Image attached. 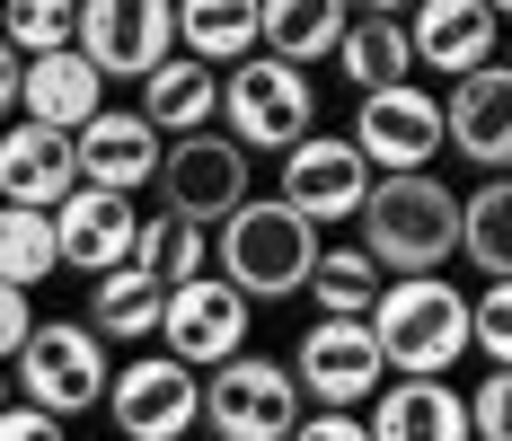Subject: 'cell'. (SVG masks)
<instances>
[{"label": "cell", "instance_id": "4fadbf2b", "mask_svg": "<svg viewBox=\"0 0 512 441\" xmlns=\"http://www.w3.org/2000/svg\"><path fill=\"white\" fill-rule=\"evenodd\" d=\"M362 195H371V168L354 159L345 133H309V142L283 150V212H301L309 230H327V221H354Z\"/></svg>", "mask_w": 512, "mask_h": 441}, {"label": "cell", "instance_id": "7402d4cb", "mask_svg": "<svg viewBox=\"0 0 512 441\" xmlns=\"http://www.w3.org/2000/svg\"><path fill=\"white\" fill-rule=\"evenodd\" d=\"M212 106H221V71L168 53L151 80H142V106H133V115L151 124L159 142H186V133H212Z\"/></svg>", "mask_w": 512, "mask_h": 441}, {"label": "cell", "instance_id": "2e32d148", "mask_svg": "<svg viewBox=\"0 0 512 441\" xmlns=\"http://www.w3.org/2000/svg\"><path fill=\"white\" fill-rule=\"evenodd\" d=\"M133 239H142V212L124 195H89V186H71V195L53 203V265H71L80 283H98L115 265H133Z\"/></svg>", "mask_w": 512, "mask_h": 441}, {"label": "cell", "instance_id": "484cf974", "mask_svg": "<svg viewBox=\"0 0 512 441\" xmlns=\"http://www.w3.org/2000/svg\"><path fill=\"white\" fill-rule=\"evenodd\" d=\"M133 274L159 283V292H186V283H204V274H212V239H204V230H186V221H168V212H142Z\"/></svg>", "mask_w": 512, "mask_h": 441}, {"label": "cell", "instance_id": "6da1fadb", "mask_svg": "<svg viewBox=\"0 0 512 441\" xmlns=\"http://www.w3.org/2000/svg\"><path fill=\"white\" fill-rule=\"evenodd\" d=\"M362 256L380 265V283H415V274H442L460 256V195L442 177H371L362 195Z\"/></svg>", "mask_w": 512, "mask_h": 441}, {"label": "cell", "instance_id": "d590c367", "mask_svg": "<svg viewBox=\"0 0 512 441\" xmlns=\"http://www.w3.org/2000/svg\"><path fill=\"white\" fill-rule=\"evenodd\" d=\"M9 115H18V53L0 45V124H9Z\"/></svg>", "mask_w": 512, "mask_h": 441}, {"label": "cell", "instance_id": "277c9868", "mask_svg": "<svg viewBox=\"0 0 512 441\" xmlns=\"http://www.w3.org/2000/svg\"><path fill=\"white\" fill-rule=\"evenodd\" d=\"M106 380H115V362H106V344L89 336L80 318H36L27 344H18V362H9V397L36 406V415H53V424L98 415Z\"/></svg>", "mask_w": 512, "mask_h": 441}, {"label": "cell", "instance_id": "8992f818", "mask_svg": "<svg viewBox=\"0 0 512 441\" xmlns=\"http://www.w3.org/2000/svg\"><path fill=\"white\" fill-rule=\"evenodd\" d=\"M309 406L292 389V371L283 362H265V353H239V362H221L204 371V441H292Z\"/></svg>", "mask_w": 512, "mask_h": 441}, {"label": "cell", "instance_id": "f546056e", "mask_svg": "<svg viewBox=\"0 0 512 441\" xmlns=\"http://www.w3.org/2000/svg\"><path fill=\"white\" fill-rule=\"evenodd\" d=\"M71 27H80V9H71V0H9L0 45L18 53V62H45V53H71Z\"/></svg>", "mask_w": 512, "mask_h": 441}, {"label": "cell", "instance_id": "9c48e42d", "mask_svg": "<svg viewBox=\"0 0 512 441\" xmlns=\"http://www.w3.org/2000/svg\"><path fill=\"white\" fill-rule=\"evenodd\" d=\"M292 389H301L309 415H354V406H371L380 397V353H371V327H336V318H309L301 344H292Z\"/></svg>", "mask_w": 512, "mask_h": 441}, {"label": "cell", "instance_id": "5bb4252c", "mask_svg": "<svg viewBox=\"0 0 512 441\" xmlns=\"http://www.w3.org/2000/svg\"><path fill=\"white\" fill-rule=\"evenodd\" d=\"M159 150H168V142H159L133 106H98V115L71 133V177H80L89 195H124V203H133L159 177Z\"/></svg>", "mask_w": 512, "mask_h": 441}, {"label": "cell", "instance_id": "44dd1931", "mask_svg": "<svg viewBox=\"0 0 512 441\" xmlns=\"http://www.w3.org/2000/svg\"><path fill=\"white\" fill-rule=\"evenodd\" d=\"M345 0H265L256 9V53L283 62V71H309V62H336V36H345Z\"/></svg>", "mask_w": 512, "mask_h": 441}, {"label": "cell", "instance_id": "4dcf8cb0", "mask_svg": "<svg viewBox=\"0 0 512 441\" xmlns=\"http://www.w3.org/2000/svg\"><path fill=\"white\" fill-rule=\"evenodd\" d=\"M468 353H477L486 371L512 362V292L504 283H477V292H468Z\"/></svg>", "mask_w": 512, "mask_h": 441}, {"label": "cell", "instance_id": "1f68e13d", "mask_svg": "<svg viewBox=\"0 0 512 441\" xmlns=\"http://www.w3.org/2000/svg\"><path fill=\"white\" fill-rule=\"evenodd\" d=\"M468 406V441H512V371H477Z\"/></svg>", "mask_w": 512, "mask_h": 441}, {"label": "cell", "instance_id": "ba28073f", "mask_svg": "<svg viewBox=\"0 0 512 441\" xmlns=\"http://www.w3.org/2000/svg\"><path fill=\"white\" fill-rule=\"evenodd\" d=\"M354 159L371 177H433V159H442V98L424 89V80H398V89H371L354 106Z\"/></svg>", "mask_w": 512, "mask_h": 441}, {"label": "cell", "instance_id": "83f0119b", "mask_svg": "<svg viewBox=\"0 0 512 441\" xmlns=\"http://www.w3.org/2000/svg\"><path fill=\"white\" fill-rule=\"evenodd\" d=\"M460 256L477 265V283L512 274V186L504 177H486L477 195H460Z\"/></svg>", "mask_w": 512, "mask_h": 441}, {"label": "cell", "instance_id": "e575fe53", "mask_svg": "<svg viewBox=\"0 0 512 441\" xmlns=\"http://www.w3.org/2000/svg\"><path fill=\"white\" fill-rule=\"evenodd\" d=\"M292 441H371V433H362V415H301Z\"/></svg>", "mask_w": 512, "mask_h": 441}, {"label": "cell", "instance_id": "3957f363", "mask_svg": "<svg viewBox=\"0 0 512 441\" xmlns=\"http://www.w3.org/2000/svg\"><path fill=\"white\" fill-rule=\"evenodd\" d=\"M309 265H318V230L301 212H283L274 195H248L212 230V283H230L248 309L256 300H292L309 283Z\"/></svg>", "mask_w": 512, "mask_h": 441}, {"label": "cell", "instance_id": "30bf717a", "mask_svg": "<svg viewBox=\"0 0 512 441\" xmlns=\"http://www.w3.org/2000/svg\"><path fill=\"white\" fill-rule=\"evenodd\" d=\"M71 53L98 80H151L177 53V9L168 0H89L80 27H71Z\"/></svg>", "mask_w": 512, "mask_h": 441}, {"label": "cell", "instance_id": "74e56055", "mask_svg": "<svg viewBox=\"0 0 512 441\" xmlns=\"http://www.w3.org/2000/svg\"><path fill=\"white\" fill-rule=\"evenodd\" d=\"M186 441H204V433H186Z\"/></svg>", "mask_w": 512, "mask_h": 441}, {"label": "cell", "instance_id": "d6a6232c", "mask_svg": "<svg viewBox=\"0 0 512 441\" xmlns=\"http://www.w3.org/2000/svg\"><path fill=\"white\" fill-rule=\"evenodd\" d=\"M27 327H36V309H27V292H9V283H0V371L18 362V344H27Z\"/></svg>", "mask_w": 512, "mask_h": 441}, {"label": "cell", "instance_id": "ac0fdd59", "mask_svg": "<svg viewBox=\"0 0 512 441\" xmlns=\"http://www.w3.org/2000/svg\"><path fill=\"white\" fill-rule=\"evenodd\" d=\"M106 106V80L80 62V53H45V62H18V124H45V133H80Z\"/></svg>", "mask_w": 512, "mask_h": 441}, {"label": "cell", "instance_id": "9a60e30c", "mask_svg": "<svg viewBox=\"0 0 512 441\" xmlns=\"http://www.w3.org/2000/svg\"><path fill=\"white\" fill-rule=\"evenodd\" d=\"M495 45H504V9L495 0H424L407 18V62L415 71H442V80L486 71Z\"/></svg>", "mask_w": 512, "mask_h": 441}, {"label": "cell", "instance_id": "5b68a950", "mask_svg": "<svg viewBox=\"0 0 512 441\" xmlns=\"http://www.w3.org/2000/svg\"><path fill=\"white\" fill-rule=\"evenodd\" d=\"M212 124H221V142H239L248 159H256V150H292V142L318 133V89H309V71H283V62L248 53V62L221 71Z\"/></svg>", "mask_w": 512, "mask_h": 441}, {"label": "cell", "instance_id": "f1b7e54d", "mask_svg": "<svg viewBox=\"0 0 512 441\" xmlns=\"http://www.w3.org/2000/svg\"><path fill=\"white\" fill-rule=\"evenodd\" d=\"M45 274H62L53 265V212H9L0 203V283L9 292H36Z\"/></svg>", "mask_w": 512, "mask_h": 441}, {"label": "cell", "instance_id": "7c38bea8", "mask_svg": "<svg viewBox=\"0 0 512 441\" xmlns=\"http://www.w3.org/2000/svg\"><path fill=\"white\" fill-rule=\"evenodd\" d=\"M248 327H256V309L230 283H186V292H168V309H159V344H168V362L177 371H221V362H239L248 353Z\"/></svg>", "mask_w": 512, "mask_h": 441}, {"label": "cell", "instance_id": "cb8c5ba5", "mask_svg": "<svg viewBox=\"0 0 512 441\" xmlns=\"http://www.w3.org/2000/svg\"><path fill=\"white\" fill-rule=\"evenodd\" d=\"M159 309H168V292L142 283L133 265H115V274L89 283V318H80V327H89L98 344H151L159 336Z\"/></svg>", "mask_w": 512, "mask_h": 441}, {"label": "cell", "instance_id": "4316f807", "mask_svg": "<svg viewBox=\"0 0 512 441\" xmlns=\"http://www.w3.org/2000/svg\"><path fill=\"white\" fill-rule=\"evenodd\" d=\"M309 309L318 318H336V327H362L371 318V300H380V265L362 256V247H318V265H309Z\"/></svg>", "mask_w": 512, "mask_h": 441}, {"label": "cell", "instance_id": "836d02e7", "mask_svg": "<svg viewBox=\"0 0 512 441\" xmlns=\"http://www.w3.org/2000/svg\"><path fill=\"white\" fill-rule=\"evenodd\" d=\"M0 441H71V433H62L53 415H36V406H18V397H9V406H0Z\"/></svg>", "mask_w": 512, "mask_h": 441}, {"label": "cell", "instance_id": "ffe728a7", "mask_svg": "<svg viewBox=\"0 0 512 441\" xmlns=\"http://www.w3.org/2000/svg\"><path fill=\"white\" fill-rule=\"evenodd\" d=\"M362 433L371 441H468V406L451 380H380Z\"/></svg>", "mask_w": 512, "mask_h": 441}, {"label": "cell", "instance_id": "d6986e66", "mask_svg": "<svg viewBox=\"0 0 512 441\" xmlns=\"http://www.w3.org/2000/svg\"><path fill=\"white\" fill-rule=\"evenodd\" d=\"M71 186H80V177H71V142L9 115V133H0V203H9V212H53Z\"/></svg>", "mask_w": 512, "mask_h": 441}, {"label": "cell", "instance_id": "603a6c76", "mask_svg": "<svg viewBox=\"0 0 512 441\" xmlns=\"http://www.w3.org/2000/svg\"><path fill=\"white\" fill-rule=\"evenodd\" d=\"M336 71L354 80L362 98H371V89L415 80V62H407V18H398V9H354V18H345V36H336Z\"/></svg>", "mask_w": 512, "mask_h": 441}, {"label": "cell", "instance_id": "8d00e7d4", "mask_svg": "<svg viewBox=\"0 0 512 441\" xmlns=\"http://www.w3.org/2000/svg\"><path fill=\"white\" fill-rule=\"evenodd\" d=\"M0 406H9V371H0Z\"/></svg>", "mask_w": 512, "mask_h": 441}, {"label": "cell", "instance_id": "e0dca14e", "mask_svg": "<svg viewBox=\"0 0 512 441\" xmlns=\"http://www.w3.org/2000/svg\"><path fill=\"white\" fill-rule=\"evenodd\" d=\"M442 150L468 159V168H486V177H504V159H512V71L504 62L451 80V98H442Z\"/></svg>", "mask_w": 512, "mask_h": 441}, {"label": "cell", "instance_id": "8fae6325", "mask_svg": "<svg viewBox=\"0 0 512 441\" xmlns=\"http://www.w3.org/2000/svg\"><path fill=\"white\" fill-rule=\"evenodd\" d=\"M195 415H204V380L177 371L168 353L115 362V380H106V424H115V441H186Z\"/></svg>", "mask_w": 512, "mask_h": 441}, {"label": "cell", "instance_id": "7a4b0ae2", "mask_svg": "<svg viewBox=\"0 0 512 441\" xmlns=\"http://www.w3.org/2000/svg\"><path fill=\"white\" fill-rule=\"evenodd\" d=\"M371 353L389 380H451L468 362V292L442 274H415V283H380L371 300Z\"/></svg>", "mask_w": 512, "mask_h": 441}, {"label": "cell", "instance_id": "52a82bcc", "mask_svg": "<svg viewBox=\"0 0 512 441\" xmlns=\"http://www.w3.org/2000/svg\"><path fill=\"white\" fill-rule=\"evenodd\" d=\"M151 186H159V212L186 221V230H204V239L256 195V186H248V150L221 142V133H186V142H168Z\"/></svg>", "mask_w": 512, "mask_h": 441}, {"label": "cell", "instance_id": "d4e9b609", "mask_svg": "<svg viewBox=\"0 0 512 441\" xmlns=\"http://www.w3.org/2000/svg\"><path fill=\"white\" fill-rule=\"evenodd\" d=\"M177 53L204 62V71H230L256 53V0H186L177 9Z\"/></svg>", "mask_w": 512, "mask_h": 441}]
</instances>
